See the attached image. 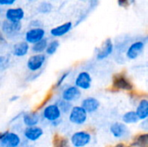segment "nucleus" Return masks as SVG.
I'll list each match as a JSON object with an SVG mask.
<instances>
[{
  "label": "nucleus",
  "instance_id": "6e6552de",
  "mask_svg": "<svg viewBox=\"0 0 148 147\" xmlns=\"http://www.w3.org/2000/svg\"><path fill=\"white\" fill-rule=\"evenodd\" d=\"M62 100H64L69 102H74L79 100L82 96V91L77 88L75 85L74 86H68L66 87L62 92Z\"/></svg>",
  "mask_w": 148,
  "mask_h": 147
},
{
  "label": "nucleus",
  "instance_id": "0eeeda50",
  "mask_svg": "<svg viewBox=\"0 0 148 147\" xmlns=\"http://www.w3.org/2000/svg\"><path fill=\"white\" fill-rule=\"evenodd\" d=\"M75 86L80 90H88L92 86V76L88 71L80 72L75 80Z\"/></svg>",
  "mask_w": 148,
  "mask_h": 147
},
{
  "label": "nucleus",
  "instance_id": "7c9ffc66",
  "mask_svg": "<svg viewBox=\"0 0 148 147\" xmlns=\"http://www.w3.org/2000/svg\"><path fill=\"white\" fill-rule=\"evenodd\" d=\"M16 0H0V5H12Z\"/></svg>",
  "mask_w": 148,
  "mask_h": 147
},
{
  "label": "nucleus",
  "instance_id": "c85d7f7f",
  "mask_svg": "<svg viewBox=\"0 0 148 147\" xmlns=\"http://www.w3.org/2000/svg\"><path fill=\"white\" fill-rule=\"evenodd\" d=\"M10 65V60L3 56V55H0V71L6 69Z\"/></svg>",
  "mask_w": 148,
  "mask_h": 147
},
{
  "label": "nucleus",
  "instance_id": "ddd939ff",
  "mask_svg": "<svg viewBox=\"0 0 148 147\" xmlns=\"http://www.w3.org/2000/svg\"><path fill=\"white\" fill-rule=\"evenodd\" d=\"M81 107L87 112V113H95L101 107V103L98 99L95 97H87L82 101Z\"/></svg>",
  "mask_w": 148,
  "mask_h": 147
},
{
  "label": "nucleus",
  "instance_id": "c756f323",
  "mask_svg": "<svg viewBox=\"0 0 148 147\" xmlns=\"http://www.w3.org/2000/svg\"><path fill=\"white\" fill-rule=\"evenodd\" d=\"M134 2V0H118V3L120 6L122 7H127L129 4L133 3Z\"/></svg>",
  "mask_w": 148,
  "mask_h": 147
},
{
  "label": "nucleus",
  "instance_id": "f704fd0d",
  "mask_svg": "<svg viewBox=\"0 0 148 147\" xmlns=\"http://www.w3.org/2000/svg\"><path fill=\"white\" fill-rule=\"evenodd\" d=\"M3 133H4V132H3V133H0V139H2V137H3Z\"/></svg>",
  "mask_w": 148,
  "mask_h": 147
},
{
  "label": "nucleus",
  "instance_id": "9b49d317",
  "mask_svg": "<svg viewBox=\"0 0 148 147\" xmlns=\"http://www.w3.org/2000/svg\"><path fill=\"white\" fill-rule=\"evenodd\" d=\"M145 49V42L142 41H136L133 42L127 49L126 55L129 60L137 59Z\"/></svg>",
  "mask_w": 148,
  "mask_h": 147
},
{
  "label": "nucleus",
  "instance_id": "412c9836",
  "mask_svg": "<svg viewBox=\"0 0 148 147\" xmlns=\"http://www.w3.org/2000/svg\"><path fill=\"white\" fill-rule=\"evenodd\" d=\"M132 147H148V133H144L136 135L131 144Z\"/></svg>",
  "mask_w": 148,
  "mask_h": 147
},
{
  "label": "nucleus",
  "instance_id": "20e7f679",
  "mask_svg": "<svg viewBox=\"0 0 148 147\" xmlns=\"http://www.w3.org/2000/svg\"><path fill=\"white\" fill-rule=\"evenodd\" d=\"M45 62H46V55L44 54H35L30 57H29L26 66L30 72L36 73L42 68Z\"/></svg>",
  "mask_w": 148,
  "mask_h": 147
},
{
  "label": "nucleus",
  "instance_id": "f3484780",
  "mask_svg": "<svg viewBox=\"0 0 148 147\" xmlns=\"http://www.w3.org/2000/svg\"><path fill=\"white\" fill-rule=\"evenodd\" d=\"M73 27V24L71 22L64 23L61 25H58L50 30V35L54 37H61L68 34Z\"/></svg>",
  "mask_w": 148,
  "mask_h": 147
},
{
  "label": "nucleus",
  "instance_id": "c9c22d12",
  "mask_svg": "<svg viewBox=\"0 0 148 147\" xmlns=\"http://www.w3.org/2000/svg\"><path fill=\"white\" fill-rule=\"evenodd\" d=\"M29 1H35V0H29Z\"/></svg>",
  "mask_w": 148,
  "mask_h": 147
},
{
  "label": "nucleus",
  "instance_id": "4be33fe9",
  "mask_svg": "<svg viewBox=\"0 0 148 147\" xmlns=\"http://www.w3.org/2000/svg\"><path fill=\"white\" fill-rule=\"evenodd\" d=\"M139 121V119L136 115L135 111H128L126 112L122 115V123L125 125H131V124H136Z\"/></svg>",
  "mask_w": 148,
  "mask_h": 147
},
{
  "label": "nucleus",
  "instance_id": "4468645a",
  "mask_svg": "<svg viewBox=\"0 0 148 147\" xmlns=\"http://www.w3.org/2000/svg\"><path fill=\"white\" fill-rule=\"evenodd\" d=\"M23 135L28 141L35 142L37 141L43 135V130L37 126L26 127L23 131Z\"/></svg>",
  "mask_w": 148,
  "mask_h": 147
},
{
  "label": "nucleus",
  "instance_id": "bb28decb",
  "mask_svg": "<svg viewBox=\"0 0 148 147\" xmlns=\"http://www.w3.org/2000/svg\"><path fill=\"white\" fill-rule=\"evenodd\" d=\"M69 71H65V72H63L59 77H58V79H57V81H56V82L55 83V85H54V88H59L63 83H64V81H66V79L68 78V76H69Z\"/></svg>",
  "mask_w": 148,
  "mask_h": 147
},
{
  "label": "nucleus",
  "instance_id": "a878e982",
  "mask_svg": "<svg viewBox=\"0 0 148 147\" xmlns=\"http://www.w3.org/2000/svg\"><path fill=\"white\" fill-rule=\"evenodd\" d=\"M60 46V42L58 40H53L50 42H48L47 48L45 49V52L48 55H53L58 49Z\"/></svg>",
  "mask_w": 148,
  "mask_h": 147
},
{
  "label": "nucleus",
  "instance_id": "2eb2a0df",
  "mask_svg": "<svg viewBox=\"0 0 148 147\" xmlns=\"http://www.w3.org/2000/svg\"><path fill=\"white\" fill-rule=\"evenodd\" d=\"M6 20L12 23H20L24 17V11L22 8H11L5 13Z\"/></svg>",
  "mask_w": 148,
  "mask_h": 147
},
{
  "label": "nucleus",
  "instance_id": "2f4dec72",
  "mask_svg": "<svg viewBox=\"0 0 148 147\" xmlns=\"http://www.w3.org/2000/svg\"><path fill=\"white\" fill-rule=\"evenodd\" d=\"M61 123H62V119H59V120H55V121L51 122L50 125H51L52 126L56 127V126H58Z\"/></svg>",
  "mask_w": 148,
  "mask_h": 147
},
{
  "label": "nucleus",
  "instance_id": "dca6fc26",
  "mask_svg": "<svg viewBox=\"0 0 148 147\" xmlns=\"http://www.w3.org/2000/svg\"><path fill=\"white\" fill-rule=\"evenodd\" d=\"M23 123L26 127L36 126L40 121V114L37 112H29L25 113L22 116Z\"/></svg>",
  "mask_w": 148,
  "mask_h": 147
},
{
  "label": "nucleus",
  "instance_id": "f03ea898",
  "mask_svg": "<svg viewBox=\"0 0 148 147\" xmlns=\"http://www.w3.org/2000/svg\"><path fill=\"white\" fill-rule=\"evenodd\" d=\"M88 113L81 106H75L69 113V121L75 126H82L88 120Z\"/></svg>",
  "mask_w": 148,
  "mask_h": 147
},
{
  "label": "nucleus",
  "instance_id": "f257e3e1",
  "mask_svg": "<svg viewBox=\"0 0 148 147\" xmlns=\"http://www.w3.org/2000/svg\"><path fill=\"white\" fill-rule=\"evenodd\" d=\"M112 87L114 90L127 91V92H131L134 88L132 81L123 73H119L113 76Z\"/></svg>",
  "mask_w": 148,
  "mask_h": 147
},
{
  "label": "nucleus",
  "instance_id": "a211bd4d",
  "mask_svg": "<svg viewBox=\"0 0 148 147\" xmlns=\"http://www.w3.org/2000/svg\"><path fill=\"white\" fill-rule=\"evenodd\" d=\"M136 115L139 120H147L148 118V101L147 99H142L139 101L136 110Z\"/></svg>",
  "mask_w": 148,
  "mask_h": 147
},
{
  "label": "nucleus",
  "instance_id": "9d476101",
  "mask_svg": "<svg viewBox=\"0 0 148 147\" xmlns=\"http://www.w3.org/2000/svg\"><path fill=\"white\" fill-rule=\"evenodd\" d=\"M45 36V30L42 28H33L29 29L25 34V42L27 43L35 44L42 40Z\"/></svg>",
  "mask_w": 148,
  "mask_h": 147
},
{
  "label": "nucleus",
  "instance_id": "aec40b11",
  "mask_svg": "<svg viewBox=\"0 0 148 147\" xmlns=\"http://www.w3.org/2000/svg\"><path fill=\"white\" fill-rule=\"evenodd\" d=\"M29 50V43H27L25 41L23 42H19L17 43H16L13 46V49H12V53L15 56L17 57H23L25 56L28 52Z\"/></svg>",
  "mask_w": 148,
  "mask_h": 147
},
{
  "label": "nucleus",
  "instance_id": "5701e85b",
  "mask_svg": "<svg viewBox=\"0 0 148 147\" xmlns=\"http://www.w3.org/2000/svg\"><path fill=\"white\" fill-rule=\"evenodd\" d=\"M54 147H70V142L66 137L56 134L53 139Z\"/></svg>",
  "mask_w": 148,
  "mask_h": 147
},
{
  "label": "nucleus",
  "instance_id": "b1692460",
  "mask_svg": "<svg viewBox=\"0 0 148 147\" xmlns=\"http://www.w3.org/2000/svg\"><path fill=\"white\" fill-rule=\"evenodd\" d=\"M47 45H48V40L46 38H43L42 40L33 44L31 49L35 54H42V52L45 51Z\"/></svg>",
  "mask_w": 148,
  "mask_h": 147
},
{
  "label": "nucleus",
  "instance_id": "f8f14e48",
  "mask_svg": "<svg viewBox=\"0 0 148 147\" xmlns=\"http://www.w3.org/2000/svg\"><path fill=\"white\" fill-rule=\"evenodd\" d=\"M113 51H114V43L110 38H108L103 42L101 46L97 50L96 58L99 61L105 60L106 58H108L109 55H112Z\"/></svg>",
  "mask_w": 148,
  "mask_h": 147
},
{
  "label": "nucleus",
  "instance_id": "423d86ee",
  "mask_svg": "<svg viewBox=\"0 0 148 147\" xmlns=\"http://www.w3.org/2000/svg\"><path fill=\"white\" fill-rule=\"evenodd\" d=\"M21 142L22 139L16 133L9 131L4 132L0 139V145L2 147H18L21 145Z\"/></svg>",
  "mask_w": 148,
  "mask_h": 147
},
{
  "label": "nucleus",
  "instance_id": "393cba45",
  "mask_svg": "<svg viewBox=\"0 0 148 147\" xmlns=\"http://www.w3.org/2000/svg\"><path fill=\"white\" fill-rule=\"evenodd\" d=\"M57 105V107H59L60 111L62 113H69L71 110V108L73 107V105L71 102H69V101H66L64 100H62L60 99L59 101H57V102L56 103Z\"/></svg>",
  "mask_w": 148,
  "mask_h": 147
},
{
  "label": "nucleus",
  "instance_id": "39448f33",
  "mask_svg": "<svg viewBox=\"0 0 148 147\" xmlns=\"http://www.w3.org/2000/svg\"><path fill=\"white\" fill-rule=\"evenodd\" d=\"M42 117L49 123L61 119L62 113L56 103L47 105L42 111Z\"/></svg>",
  "mask_w": 148,
  "mask_h": 147
},
{
  "label": "nucleus",
  "instance_id": "7ed1b4c3",
  "mask_svg": "<svg viewBox=\"0 0 148 147\" xmlns=\"http://www.w3.org/2000/svg\"><path fill=\"white\" fill-rule=\"evenodd\" d=\"M92 140V135L88 131L82 130L74 133L70 138V144L74 147L87 146Z\"/></svg>",
  "mask_w": 148,
  "mask_h": 147
},
{
  "label": "nucleus",
  "instance_id": "1a4fd4ad",
  "mask_svg": "<svg viewBox=\"0 0 148 147\" xmlns=\"http://www.w3.org/2000/svg\"><path fill=\"white\" fill-rule=\"evenodd\" d=\"M110 133L111 134L118 139H125L127 137V135L129 134V130L127 126V125H125L122 122H114L110 126Z\"/></svg>",
  "mask_w": 148,
  "mask_h": 147
},
{
  "label": "nucleus",
  "instance_id": "6ab92c4d",
  "mask_svg": "<svg viewBox=\"0 0 148 147\" xmlns=\"http://www.w3.org/2000/svg\"><path fill=\"white\" fill-rule=\"evenodd\" d=\"M21 23H12L4 21L2 24V30L6 35H15L21 29Z\"/></svg>",
  "mask_w": 148,
  "mask_h": 147
},
{
  "label": "nucleus",
  "instance_id": "cd10ccee",
  "mask_svg": "<svg viewBox=\"0 0 148 147\" xmlns=\"http://www.w3.org/2000/svg\"><path fill=\"white\" fill-rule=\"evenodd\" d=\"M38 11L41 12V13H49L52 10V5L51 3H47V2H43V3H41L40 5L38 6L37 8Z\"/></svg>",
  "mask_w": 148,
  "mask_h": 147
},
{
  "label": "nucleus",
  "instance_id": "72a5a7b5",
  "mask_svg": "<svg viewBox=\"0 0 148 147\" xmlns=\"http://www.w3.org/2000/svg\"><path fill=\"white\" fill-rule=\"evenodd\" d=\"M113 147H132L131 146H127V145H125V144H123V143H119V144H117V145H115Z\"/></svg>",
  "mask_w": 148,
  "mask_h": 147
},
{
  "label": "nucleus",
  "instance_id": "473e14b6",
  "mask_svg": "<svg viewBox=\"0 0 148 147\" xmlns=\"http://www.w3.org/2000/svg\"><path fill=\"white\" fill-rule=\"evenodd\" d=\"M18 99H19V96H18V95H14V96H12L11 98H10V101L13 102V101H17Z\"/></svg>",
  "mask_w": 148,
  "mask_h": 147
}]
</instances>
